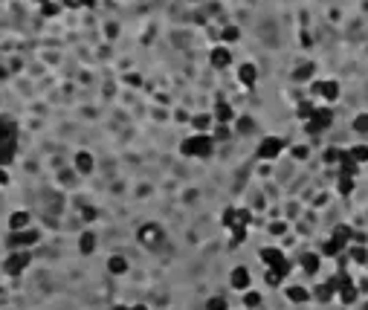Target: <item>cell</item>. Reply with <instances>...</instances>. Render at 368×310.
<instances>
[{"instance_id":"6da1fadb","label":"cell","mask_w":368,"mask_h":310,"mask_svg":"<svg viewBox=\"0 0 368 310\" xmlns=\"http://www.w3.org/2000/svg\"><path fill=\"white\" fill-rule=\"evenodd\" d=\"M183 154L185 156H209L212 154V139L197 133V136H188L183 142Z\"/></svg>"},{"instance_id":"7a4b0ae2","label":"cell","mask_w":368,"mask_h":310,"mask_svg":"<svg viewBox=\"0 0 368 310\" xmlns=\"http://www.w3.org/2000/svg\"><path fill=\"white\" fill-rule=\"evenodd\" d=\"M261 261L270 267V270H276V273H281V276H287L290 273V264H287V258H284V252L276 247H267L261 249Z\"/></svg>"},{"instance_id":"3957f363","label":"cell","mask_w":368,"mask_h":310,"mask_svg":"<svg viewBox=\"0 0 368 310\" xmlns=\"http://www.w3.org/2000/svg\"><path fill=\"white\" fill-rule=\"evenodd\" d=\"M334 122V113H331V107H316L313 113H310V125H307V130L310 133H319V130H328Z\"/></svg>"},{"instance_id":"277c9868","label":"cell","mask_w":368,"mask_h":310,"mask_svg":"<svg viewBox=\"0 0 368 310\" xmlns=\"http://www.w3.org/2000/svg\"><path fill=\"white\" fill-rule=\"evenodd\" d=\"M281 148H284V139L281 136H267V139H261V145H258V156L261 159H276L281 154Z\"/></svg>"},{"instance_id":"5b68a950","label":"cell","mask_w":368,"mask_h":310,"mask_svg":"<svg viewBox=\"0 0 368 310\" xmlns=\"http://www.w3.org/2000/svg\"><path fill=\"white\" fill-rule=\"evenodd\" d=\"M26 264H29V252H12V255L6 258V273H9V276H18V273L26 270Z\"/></svg>"},{"instance_id":"8992f818","label":"cell","mask_w":368,"mask_h":310,"mask_svg":"<svg viewBox=\"0 0 368 310\" xmlns=\"http://www.w3.org/2000/svg\"><path fill=\"white\" fill-rule=\"evenodd\" d=\"M313 90L322 96L325 102H337V96H339V84L337 81H331V78H325V81H316L313 84Z\"/></svg>"},{"instance_id":"52a82bcc","label":"cell","mask_w":368,"mask_h":310,"mask_svg":"<svg viewBox=\"0 0 368 310\" xmlns=\"http://www.w3.org/2000/svg\"><path fill=\"white\" fill-rule=\"evenodd\" d=\"M229 284H232L235 290H246V287L252 284V276H249V270H246V267H235V270L229 273Z\"/></svg>"},{"instance_id":"ba28073f","label":"cell","mask_w":368,"mask_h":310,"mask_svg":"<svg viewBox=\"0 0 368 310\" xmlns=\"http://www.w3.org/2000/svg\"><path fill=\"white\" fill-rule=\"evenodd\" d=\"M229 61H232V55H229V50H223V47H217V50H212V64H215L217 70H223V67H229Z\"/></svg>"},{"instance_id":"9c48e42d","label":"cell","mask_w":368,"mask_h":310,"mask_svg":"<svg viewBox=\"0 0 368 310\" xmlns=\"http://www.w3.org/2000/svg\"><path fill=\"white\" fill-rule=\"evenodd\" d=\"M35 241H38V232H18V235H12V244H15V247H32V244H35Z\"/></svg>"},{"instance_id":"30bf717a","label":"cell","mask_w":368,"mask_h":310,"mask_svg":"<svg viewBox=\"0 0 368 310\" xmlns=\"http://www.w3.org/2000/svg\"><path fill=\"white\" fill-rule=\"evenodd\" d=\"M76 168H79V174H90L93 171V156L87 154V151L76 154Z\"/></svg>"},{"instance_id":"8fae6325","label":"cell","mask_w":368,"mask_h":310,"mask_svg":"<svg viewBox=\"0 0 368 310\" xmlns=\"http://www.w3.org/2000/svg\"><path fill=\"white\" fill-rule=\"evenodd\" d=\"M319 261H322V258H319L316 252H307V255H302V270H305V273H310V276H313V273L319 270Z\"/></svg>"},{"instance_id":"7c38bea8","label":"cell","mask_w":368,"mask_h":310,"mask_svg":"<svg viewBox=\"0 0 368 310\" xmlns=\"http://www.w3.org/2000/svg\"><path fill=\"white\" fill-rule=\"evenodd\" d=\"M9 226L18 232V229H26L29 226V212H15V215L9 217Z\"/></svg>"},{"instance_id":"4fadbf2b","label":"cell","mask_w":368,"mask_h":310,"mask_svg":"<svg viewBox=\"0 0 368 310\" xmlns=\"http://www.w3.org/2000/svg\"><path fill=\"white\" fill-rule=\"evenodd\" d=\"M159 235H162V232H159L157 226H145V229L139 232V238H142V244H145V247H151V244H157V241H159Z\"/></svg>"},{"instance_id":"5bb4252c","label":"cell","mask_w":368,"mask_h":310,"mask_svg":"<svg viewBox=\"0 0 368 310\" xmlns=\"http://www.w3.org/2000/svg\"><path fill=\"white\" fill-rule=\"evenodd\" d=\"M348 156L360 165V162H368V145H354L351 151H348Z\"/></svg>"},{"instance_id":"9a60e30c","label":"cell","mask_w":368,"mask_h":310,"mask_svg":"<svg viewBox=\"0 0 368 310\" xmlns=\"http://www.w3.org/2000/svg\"><path fill=\"white\" fill-rule=\"evenodd\" d=\"M337 293V287H334V281H328V284H322V287H316V299L319 302H328L331 296Z\"/></svg>"},{"instance_id":"2e32d148","label":"cell","mask_w":368,"mask_h":310,"mask_svg":"<svg viewBox=\"0 0 368 310\" xmlns=\"http://www.w3.org/2000/svg\"><path fill=\"white\" fill-rule=\"evenodd\" d=\"M255 78H258V70H255L252 64H244V67H241V81H244V84H255Z\"/></svg>"},{"instance_id":"e0dca14e","label":"cell","mask_w":368,"mask_h":310,"mask_svg":"<svg viewBox=\"0 0 368 310\" xmlns=\"http://www.w3.org/2000/svg\"><path fill=\"white\" fill-rule=\"evenodd\" d=\"M107 270H110V273H125V270H128V261H125L122 255H113V258L107 261Z\"/></svg>"},{"instance_id":"ac0fdd59","label":"cell","mask_w":368,"mask_h":310,"mask_svg":"<svg viewBox=\"0 0 368 310\" xmlns=\"http://www.w3.org/2000/svg\"><path fill=\"white\" fill-rule=\"evenodd\" d=\"M342 249H345V244H342V241H337V238H331V241L322 247V255H339Z\"/></svg>"},{"instance_id":"d6986e66","label":"cell","mask_w":368,"mask_h":310,"mask_svg":"<svg viewBox=\"0 0 368 310\" xmlns=\"http://www.w3.org/2000/svg\"><path fill=\"white\" fill-rule=\"evenodd\" d=\"M287 296H290V302H307L310 299V293H307L305 287H290Z\"/></svg>"},{"instance_id":"ffe728a7","label":"cell","mask_w":368,"mask_h":310,"mask_svg":"<svg viewBox=\"0 0 368 310\" xmlns=\"http://www.w3.org/2000/svg\"><path fill=\"white\" fill-rule=\"evenodd\" d=\"M342 171H345L348 177H354V174H357V162H354L348 154H342Z\"/></svg>"},{"instance_id":"44dd1931","label":"cell","mask_w":368,"mask_h":310,"mask_svg":"<svg viewBox=\"0 0 368 310\" xmlns=\"http://www.w3.org/2000/svg\"><path fill=\"white\" fill-rule=\"evenodd\" d=\"M334 238H337V241H342V244H348V238H354V232H351V226H337Z\"/></svg>"},{"instance_id":"7402d4cb","label":"cell","mask_w":368,"mask_h":310,"mask_svg":"<svg viewBox=\"0 0 368 310\" xmlns=\"http://www.w3.org/2000/svg\"><path fill=\"white\" fill-rule=\"evenodd\" d=\"M354 130H360V133H368V113H360V116L354 119Z\"/></svg>"},{"instance_id":"603a6c76","label":"cell","mask_w":368,"mask_h":310,"mask_svg":"<svg viewBox=\"0 0 368 310\" xmlns=\"http://www.w3.org/2000/svg\"><path fill=\"white\" fill-rule=\"evenodd\" d=\"M310 76H313V64H302V67L296 70V78H299V81H307Z\"/></svg>"},{"instance_id":"cb8c5ba5","label":"cell","mask_w":368,"mask_h":310,"mask_svg":"<svg viewBox=\"0 0 368 310\" xmlns=\"http://www.w3.org/2000/svg\"><path fill=\"white\" fill-rule=\"evenodd\" d=\"M217 119L226 125L229 119H232V107H229V104H217Z\"/></svg>"},{"instance_id":"d4e9b609","label":"cell","mask_w":368,"mask_h":310,"mask_svg":"<svg viewBox=\"0 0 368 310\" xmlns=\"http://www.w3.org/2000/svg\"><path fill=\"white\" fill-rule=\"evenodd\" d=\"M93 247H96V238H93L90 232L81 235V252H93Z\"/></svg>"},{"instance_id":"484cf974","label":"cell","mask_w":368,"mask_h":310,"mask_svg":"<svg viewBox=\"0 0 368 310\" xmlns=\"http://www.w3.org/2000/svg\"><path fill=\"white\" fill-rule=\"evenodd\" d=\"M206 310H229V308H226V302H223L220 296H215V299H209V305H206Z\"/></svg>"},{"instance_id":"4316f807","label":"cell","mask_w":368,"mask_h":310,"mask_svg":"<svg viewBox=\"0 0 368 310\" xmlns=\"http://www.w3.org/2000/svg\"><path fill=\"white\" fill-rule=\"evenodd\" d=\"M351 258L363 264V261H366V258H368V252H366V249H363V247H354V249H351Z\"/></svg>"},{"instance_id":"83f0119b","label":"cell","mask_w":368,"mask_h":310,"mask_svg":"<svg viewBox=\"0 0 368 310\" xmlns=\"http://www.w3.org/2000/svg\"><path fill=\"white\" fill-rule=\"evenodd\" d=\"M246 308H258V305H261V296H258V293H246Z\"/></svg>"},{"instance_id":"f1b7e54d","label":"cell","mask_w":368,"mask_h":310,"mask_svg":"<svg viewBox=\"0 0 368 310\" xmlns=\"http://www.w3.org/2000/svg\"><path fill=\"white\" fill-rule=\"evenodd\" d=\"M223 38H226V41H238V29H235V26H226V29H223Z\"/></svg>"},{"instance_id":"f546056e","label":"cell","mask_w":368,"mask_h":310,"mask_svg":"<svg viewBox=\"0 0 368 310\" xmlns=\"http://www.w3.org/2000/svg\"><path fill=\"white\" fill-rule=\"evenodd\" d=\"M194 128H197V130L209 128V116H194Z\"/></svg>"},{"instance_id":"4dcf8cb0","label":"cell","mask_w":368,"mask_h":310,"mask_svg":"<svg viewBox=\"0 0 368 310\" xmlns=\"http://www.w3.org/2000/svg\"><path fill=\"white\" fill-rule=\"evenodd\" d=\"M351 188H354V183H351V177H348V180L342 177V183H339V191H342V194H348Z\"/></svg>"},{"instance_id":"1f68e13d","label":"cell","mask_w":368,"mask_h":310,"mask_svg":"<svg viewBox=\"0 0 368 310\" xmlns=\"http://www.w3.org/2000/svg\"><path fill=\"white\" fill-rule=\"evenodd\" d=\"M293 156H296V159H305V156H307V148H302V145H299V148H293Z\"/></svg>"},{"instance_id":"d6a6232c","label":"cell","mask_w":368,"mask_h":310,"mask_svg":"<svg viewBox=\"0 0 368 310\" xmlns=\"http://www.w3.org/2000/svg\"><path fill=\"white\" fill-rule=\"evenodd\" d=\"M249 128H252V122H249V119H241V130H244V133L249 130Z\"/></svg>"},{"instance_id":"836d02e7","label":"cell","mask_w":368,"mask_h":310,"mask_svg":"<svg viewBox=\"0 0 368 310\" xmlns=\"http://www.w3.org/2000/svg\"><path fill=\"white\" fill-rule=\"evenodd\" d=\"M70 6H79V3H93V0H67Z\"/></svg>"},{"instance_id":"e575fe53","label":"cell","mask_w":368,"mask_h":310,"mask_svg":"<svg viewBox=\"0 0 368 310\" xmlns=\"http://www.w3.org/2000/svg\"><path fill=\"white\" fill-rule=\"evenodd\" d=\"M6 180H9V177H6V171L0 168V183H6Z\"/></svg>"},{"instance_id":"d590c367","label":"cell","mask_w":368,"mask_h":310,"mask_svg":"<svg viewBox=\"0 0 368 310\" xmlns=\"http://www.w3.org/2000/svg\"><path fill=\"white\" fill-rule=\"evenodd\" d=\"M113 310H131V308H125V305H116V308H113Z\"/></svg>"},{"instance_id":"8d00e7d4","label":"cell","mask_w":368,"mask_h":310,"mask_svg":"<svg viewBox=\"0 0 368 310\" xmlns=\"http://www.w3.org/2000/svg\"><path fill=\"white\" fill-rule=\"evenodd\" d=\"M131 310H148V308H142V305H139V308H131Z\"/></svg>"}]
</instances>
